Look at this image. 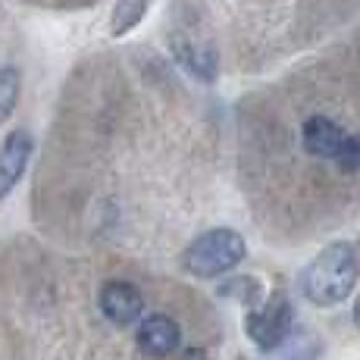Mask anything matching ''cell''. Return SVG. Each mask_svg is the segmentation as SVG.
Wrapping results in <instances>:
<instances>
[{"mask_svg": "<svg viewBox=\"0 0 360 360\" xmlns=\"http://www.w3.org/2000/svg\"><path fill=\"white\" fill-rule=\"evenodd\" d=\"M357 279H360V260L354 248L345 245V241H335V245L323 248L304 266L301 295L314 307H335V304H342L345 297L354 292Z\"/></svg>", "mask_w": 360, "mask_h": 360, "instance_id": "6da1fadb", "label": "cell"}, {"mask_svg": "<svg viewBox=\"0 0 360 360\" xmlns=\"http://www.w3.org/2000/svg\"><path fill=\"white\" fill-rule=\"evenodd\" d=\"M248 257V245L235 229H210L198 235L188 248L182 251L185 273L198 276V279H217L223 273H232L235 266H241V260Z\"/></svg>", "mask_w": 360, "mask_h": 360, "instance_id": "7a4b0ae2", "label": "cell"}, {"mask_svg": "<svg viewBox=\"0 0 360 360\" xmlns=\"http://www.w3.org/2000/svg\"><path fill=\"white\" fill-rule=\"evenodd\" d=\"M292 323H295V307L288 304V297L276 295L273 301H266L260 310L248 314V338L257 345L260 351H276L288 335H292Z\"/></svg>", "mask_w": 360, "mask_h": 360, "instance_id": "3957f363", "label": "cell"}, {"mask_svg": "<svg viewBox=\"0 0 360 360\" xmlns=\"http://www.w3.org/2000/svg\"><path fill=\"white\" fill-rule=\"evenodd\" d=\"M34 154V141L25 129H16L6 135V141L0 144V200L10 195L19 185V179L25 176V166H29Z\"/></svg>", "mask_w": 360, "mask_h": 360, "instance_id": "277c9868", "label": "cell"}, {"mask_svg": "<svg viewBox=\"0 0 360 360\" xmlns=\"http://www.w3.org/2000/svg\"><path fill=\"white\" fill-rule=\"evenodd\" d=\"M98 304H101V314L107 316L110 323H120V326H129L135 323L138 316L144 314V297L138 292L131 282H107L98 295Z\"/></svg>", "mask_w": 360, "mask_h": 360, "instance_id": "5b68a950", "label": "cell"}, {"mask_svg": "<svg viewBox=\"0 0 360 360\" xmlns=\"http://www.w3.org/2000/svg\"><path fill=\"white\" fill-rule=\"evenodd\" d=\"M179 345H182V329H179V323L172 316L154 314L148 320H141V326H138V348L148 357L163 360L176 354Z\"/></svg>", "mask_w": 360, "mask_h": 360, "instance_id": "8992f818", "label": "cell"}, {"mask_svg": "<svg viewBox=\"0 0 360 360\" xmlns=\"http://www.w3.org/2000/svg\"><path fill=\"white\" fill-rule=\"evenodd\" d=\"M345 141V129L329 116H310L301 126V144L316 160H335L338 148Z\"/></svg>", "mask_w": 360, "mask_h": 360, "instance_id": "52a82bcc", "label": "cell"}, {"mask_svg": "<svg viewBox=\"0 0 360 360\" xmlns=\"http://www.w3.org/2000/svg\"><path fill=\"white\" fill-rule=\"evenodd\" d=\"M172 53L195 79L200 82L217 79V51L207 41H195L191 34H172Z\"/></svg>", "mask_w": 360, "mask_h": 360, "instance_id": "ba28073f", "label": "cell"}, {"mask_svg": "<svg viewBox=\"0 0 360 360\" xmlns=\"http://www.w3.org/2000/svg\"><path fill=\"white\" fill-rule=\"evenodd\" d=\"M150 4H154V0H120L113 10V19H110V32L113 34L131 32L144 19V13H148Z\"/></svg>", "mask_w": 360, "mask_h": 360, "instance_id": "9c48e42d", "label": "cell"}, {"mask_svg": "<svg viewBox=\"0 0 360 360\" xmlns=\"http://www.w3.org/2000/svg\"><path fill=\"white\" fill-rule=\"evenodd\" d=\"M219 295L226 297H238L241 304H248V307H254V304L263 301V285L257 279H251V276H241V279H229L219 285Z\"/></svg>", "mask_w": 360, "mask_h": 360, "instance_id": "30bf717a", "label": "cell"}, {"mask_svg": "<svg viewBox=\"0 0 360 360\" xmlns=\"http://www.w3.org/2000/svg\"><path fill=\"white\" fill-rule=\"evenodd\" d=\"M16 101H19V72L13 66H0V122H6Z\"/></svg>", "mask_w": 360, "mask_h": 360, "instance_id": "8fae6325", "label": "cell"}, {"mask_svg": "<svg viewBox=\"0 0 360 360\" xmlns=\"http://www.w3.org/2000/svg\"><path fill=\"white\" fill-rule=\"evenodd\" d=\"M335 163L342 172H360V135H345L342 148L335 154Z\"/></svg>", "mask_w": 360, "mask_h": 360, "instance_id": "7c38bea8", "label": "cell"}, {"mask_svg": "<svg viewBox=\"0 0 360 360\" xmlns=\"http://www.w3.org/2000/svg\"><path fill=\"white\" fill-rule=\"evenodd\" d=\"M179 360H207V354H204L200 348H188V351H185V354L179 357Z\"/></svg>", "mask_w": 360, "mask_h": 360, "instance_id": "4fadbf2b", "label": "cell"}, {"mask_svg": "<svg viewBox=\"0 0 360 360\" xmlns=\"http://www.w3.org/2000/svg\"><path fill=\"white\" fill-rule=\"evenodd\" d=\"M354 323L360 326V295H357V301H354Z\"/></svg>", "mask_w": 360, "mask_h": 360, "instance_id": "5bb4252c", "label": "cell"}, {"mask_svg": "<svg viewBox=\"0 0 360 360\" xmlns=\"http://www.w3.org/2000/svg\"><path fill=\"white\" fill-rule=\"evenodd\" d=\"M241 360H245V357H241Z\"/></svg>", "mask_w": 360, "mask_h": 360, "instance_id": "9a60e30c", "label": "cell"}]
</instances>
